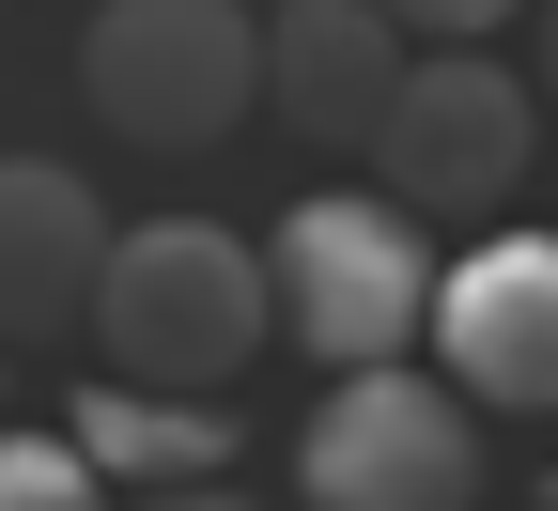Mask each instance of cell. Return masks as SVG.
I'll return each instance as SVG.
<instances>
[{"label":"cell","instance_id":"cell-2","mask_svg":"<svg viewBox=\"0 0 558 511\" xmlns=\"http://www.w3.org/2000/svg\"><path fill=\"white\" fill-rule=\"evenodd\" d=\"M78 109L109 139H140V156H218L264 109V16L248 0H94Z\"/></svg>","mask_w":558,"mask_h":511},{"label":"cell","instance_id":"cell-14","mask_svg":"<svg viewBox=\"0 0 558 511\" xmlns=\"http://www.w3.org/2000/svg\"><path fill=\"white\" fill-rule=\"evenodd\" d=\"M527 511H558V480H543V496H527Z\"/></svg>","mask_w":558,"mask_h":511},{"label":"cell","instance_id":"cell-13","mask_svg":"<svg viewBox=\"0 0 558 511\" xmlns=\"http://www.w3.org/2000/svg\"><path fill=\"white\" fill-rule=\"evenodd\" d=\"M156 511H233V496H218V480H202V496H156Z\"/></svg>","mask_w":558,"mask_h":511},{"label":"cell","instance_id":"cell-15","mask_svg":"<svg viewBox=\"0 0 558 511\" xmlns=\"http://www.w3.org/2000/svg\"><path fill=\"white\" fill-rule=\"evenodd\" d=\"M0 388H16V356H0Z\"/></svg>","mask_w":558,"mask_h":511},{"label":"cell","instance_id":"cell-8","mask_svg":"<svg viewBox=\"0 0 558 511\" xmlns=\"http://www.w3.org/2000/svg\"><path fill=\"white\" fill-rule=\"evenodd\" d=\"M109 202L94 171H62V156H0V356H47V341H78L94 295H109Z\"/></svg>","mask_w":558,"mask_h":511},{"label":"cell","instance_id":"cell-6","mask_svg":"<svg viewBox=\"0 0 558 511\" xmlns=\"http://www.w3.org/2000/svg\"><path fill=\"white\" fill-rule=\"evenodd\" d=\"M435 356L481 418H558V233H481L435 279Z\"/></svg>","mask_w":558,"mask_h":511},{"label":"cell","instance_id":"cell-10","mask_svg":"<svg viewBox=\"0 0 558 511\" xmlns=\"http://www.w3.org/2000/svg\"><path fill=\"white\" fill-rule=\"evenodd\" d=\"M0 511H109L78 434H0Z\"/></svg>","mask_w":558,"mask_h":511},{"label":"cell","instance_id":"cell-5","mask_svg":"<svg viewBox=\"0 0 558 511\" xmlns=\"http://www.w3.org/2000/svg\"><path fill=\"white\" fill-rule=\"evenodd\" d=\"M373 171H388L403 217H512L527 171H543V78H512L497 47H418Z\"/></svg>","mask_w":558,"mask_h":511},{"label":"cell","instance_id":"cell-1","mask_svg":"<svg viewBox=\"0 0 558 511\" xmlns=\"http://www.w3.org/2000/svg\"><path fill=\"white\" fill-rule=\"evenodd\" d=\"M279 326V264L233 233V217H140L109 248V295H94V341L124 388H233Z\"/></svg>","mask_w":558,"mask_h":511},{"label":"cell","instance_id":"cell-7","mask_svg":"<svg viewBox=\"0 0 558 511\" xmlns=\"http://www.w3.org/2000/svg\"><path fill=\"white\" fill-rule=\"evenodd\" d=\"M403 78H418V32L388 0H279L264 16V109L295 139H326V156H373Z\"/></svg>","mask_w":558,"mask_h":511},{"label":"cell","instance_id":"cell-12","mask_svg":"<svg viewBox=\"0 0 558 511\" xmlns=\"http://www.w3.org/2000/svg\"><path fill=\"white\" fill-rule=\"evenodd\" d=\"M543 109H558V0H543Z\"/></svg>","mask_w":558,"mask_h":511},{"label":"cell","instance_id":"cell-3","mask_svg":"<svg viewBox=\"0 0 558 511\" xmlns=\"http://www.w3.org/2000/svg\"><path fill=\"white\" fill-rule=\"evenodd\" d=\"M279 264V326H295L326 373H388L403 341H435V248H418V217L388 186H311L295 217L264 233Z\"/></svg>","mask_w":558,"mask_h":511},{"label":"cell","instance_id":"cell-11","mask_svg":"<svg viewBox=\"0 0 558 511\" xmlns=\"http://www.w3.org/2000/svg\"><path fill=\"white\" fill-rule=\"evenodd\" d=\"M388 16H403L418 47H497V32L527 16V0H388Z\"/></svg>","mask_w":558,"mask_h":511},{"label":"cell","instance_id":"cell-4","mask_svg":"<svg viewBox=\"0 0 558 511\" xmlns=\"http://www.w3.org/2000/svg\"><path fill=\"white\" fill-rule=\"evenodd\" d=\"M295 511H481V403L450 373H341L295 434Z\"/></svg>","mask_w":558,"mask_h":511},{"label":"cell","instance_id":"cell-9","mask_svg":"<svg viewBox=\"0 0 558 511\" xmlns=\"http://www.w3.org/2000/svg\"><path fill=\"white\" fill-rule=\"evenodd\" d=\"M94 450V480L124 496H202V480H233V403H186V388H78V418H62Z\"/></svg>","mask_w":558,"mask_h":511}]
</instances>
